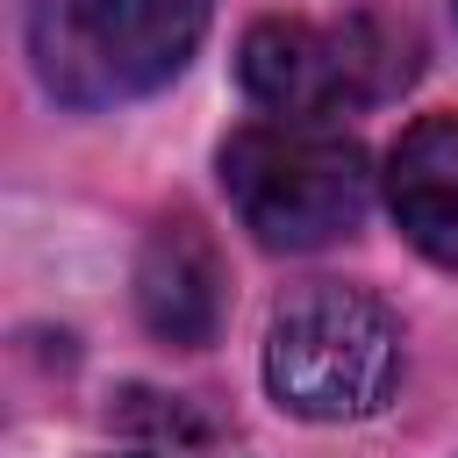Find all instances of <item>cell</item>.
I'll list each match as a JSON object with an SVG mask.
<instances>
[{
    "instance_id": "6da1fadb",
    "label": "cell",
    "mask_w": 458,
    "mask_h": 458,
    "mask_svg": "<svg viewBox=\"0 0 458 458\" xmlns=\"http://www.w3.org/2000/svg\"><path fill=\"white\" fill-rule=\"evenodd\" d=\"M265 386L301 422H365L401 386V322L365 286H301L272 308Z\"/></svg>"
},
{
    "instance_id": "7a4b0ae2",
    "label": "cell",
    "mask_w": 458,
    "mask_h": 458,
    "mask_svg": "<svg viewBox=\"0 0 458 458\" xmlns=\"http://www.w3.org/2000/svg\"><path fill=\"white\" fill-rule=\"evenodd\" d=\"M415 72H422V43L394 14H336V21L265 14L243 29L236 50L243 93L286 122H329L344 107L386 100Z\"/></svg>"
},
{
    "instance_id": "3957f363",
    "label": "cell",
    "mask_w": 458,
    "mask_h": 458,
    "mask_svg": "<svg viewBox=\"0 0 458 458\" xmlns=\"http://www.w3.org/2000/svg\"><path fill=\"white\" fill-rule=\"evenodd\" d=\"M222 186L265 250H322L358 229L372 172L329 122H250L222 143Z\"/></svg>"
},
{
    "instance_id": "277c9868",
    "label": "cell",
    "mask_w": 458,
    "mask_h": 458,
    "mask_svg": "<svg viewBox=\"0 0 458 458\" xmlns=\"http://www.w3.org/2000/svg\"><path fill=\"white\" fill-rule=\"evenodd\" d=\"M215 0H29L36 79L64 107H114L179 79Z\"/></svg>"
},
{
    "instance_id": "5b68a950",
    "label": "cell",
    "mask_w": 458,
    "mask_h": 458,
    "mask_svg": "<svg viewBox=\"0 0 458 458\" xmlns=\"http://www.w3.org/2000/svg\"><path fill=\"white\" fill-rule=\"evenodd\" d=\"M222 301H229V272L215 236L193 215H165L136 258V315L150 322V336L200 351L222 329Z\"/></svg>"
},
{
    "instance_id": "8992f818",
    "label": "cell",
    "mask_w": 458,
    "mask_h": 458,
    "mask_svg": "<svg viewBox=\"0 0 458 458\" xmlns=\"http://www.w3.org/2000/svg\"><path fill=\"white\" fill-rule=\"evenodd\" d=\"M386 208L401 236L458 272V114H415L386 150Z\"/></svg>"
}]
</instances>
